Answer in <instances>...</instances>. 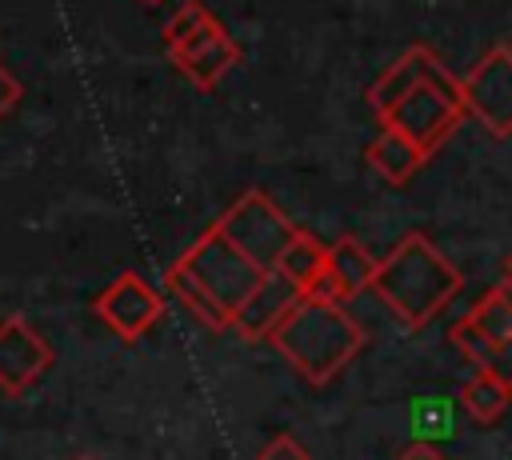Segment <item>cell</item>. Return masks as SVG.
Segmentation results:
<instances>
[{
  "mask_svg": "<svg viewBox=\"0 0 512 460\" xmlns=\"http://www.w3.org/2000/svg\"><path fill=\"white\" fill-rule=\"evenodd\" d=\"M460 288H464L460 268L424 232H408L384 260H376V276L368 292H376L380 304L400 324L424 328L456 300Z\"/></svg>",
  "mask_w": 512,
  "mask_h": 460,
  "instance_id": "6da1fadb",
  "label": "cell"
},
{
  "mask_svg": "<svg viewBox=\"0 0 512 460\" xmlns=\"http://www.w3.org/2000/svg\"><path fill=\"white\" fill-rule=\"evenodd\" d=\"M268 344L308 380L328 384L336 380L368 344L364 328L352 320V312L340 300L304 296L268 336Z\"/></svg>",
  "mask_w": 512,
  "mask_h": 460,
  "instance_id": "7a4b0ae2",
  "label": "cell"
},
{
  "mask_svg": "<svg viewBox=\"0 0 512 460\" xmlns=\"http://www.w3.org/2000/svg\"><path fill=\"white\" fill-rule=\"evenodd\" d=\"M464 92H460V76L448 72V64L440 60L432 68V76L412 88L400 104H392L380 116V128H396L400 136H408L428 160L448 144V136L464 124Z\"/></svg>",
  "mask_w": 512,
  "mask_h": 460,
  "instance_id": "3957f363",
  "label": "cell"
},
{
  "mask_svg": "<svg viewBox=\"0 0 512 460\" xmlns=\"http://www.w3.org/2000/svg\"><path fill=\"white\" fill-rule=\"evenodd\" d=\"M204 292L208 300L224 312L228 324H236L240 308L252 300V292L264 284V268H256L236 244H228L212 224L192 240V248H184V256L176 260Z\"/></svg>",
  "mask_w": 512,
  "mask_h": 460,
  "instance_id": "277c9868",
  "label": "cell"
},
{
  "mask_svg": "<svg viewBox=\"0 0 512 460\" xmlns=\"http://www.w3.org/2000/svg\"><path fill=\"white\" fill-rule=\"evenodd\" d=\"M212 228H216L228 244H236V248H240L256 268H264V272H276L280 256L288 252V244H292L296 232H300V224H292V220L280 212V204H276L264 188L240 192V196L228 204V212H220V216L212 220Z\"/></svg>",
  "mask_w": 512,
  "mask_h": 460,
  "instance_id": "5b68a950",
  "label": "cell"
},
{
  "mask_svg": "<svg viewBox=\"0 0 512 460\" xmlns=\"http://www.w3.org/2000/svg\"><path fill=\"white\" fill-rule=\"evenodd\" d=\"M460 92H464V112L472 120H480L496 140L512 136V48L508 44H492L460 76Z\"/></svg>",
  "mask_w": 512,
  "mask_h": 460,
  "instance_id": "8992f818",
  "label": "cell"
},
{
  "mask_svg": "<svg viewBox=\"0 0 512 460\" xmlns=\"http://www.w3.org/2000/svg\"><path fill=\"white\" fill-rule=\"evenodd\" d=\"M96 320L124 344H136L144 332H152L164 316V296L140 276V272H120L108 288L96 292L92 300Z\"/></svg>",
  "mask_w": 512,
  "mask_h": 460,
  "instance_id": "52a82bcc",
  "label": "cell"
},
{
  "mask_svg": "<svg viewBox=\"0 0 512 460\" xmlns=\"http://www.w3.org/2000/svg\"><path fill=\"white\" fill-rule=\"evenodd\" d=\"M448 340H452L476 368H488V360L512 340V284H508V280L492 284V288L448 328Z\"/></svg>",
  "mask_w": 512,
  "mask_h": 460,
  "instance_id": "ba28073f",
  "label": "cell"
},
{
  "mask_svg": "<svg viewBox=\"0 0 512 460\" xmlns=\"http://www.w3.org/2000/svg\"><path fill=\"white\" fill-rule=\"evenodd\" d=\"M52 360H56L52 344L24 316L0 320V392L8 396L28 392L52 368Z\"/></svg>",
  "mask_w": 512,
  "mask_h": 460,
  "instance_id": "9c48e42d",
  "label": "cell"
},
{
  "mask_svg": "<svg viewBox=\"0 0 512 460\" xmlns=\"http://www.w3.org/2000/svg\"><path fill=\"white\" fill-rule=\"evenodd\" d=\"M168 56H172V64L192 80V88L212 92V88L240 64V44L224 32L220 20H212L208 28H200L192 40H184V44L172 48Z\"/></svg>",
  "mask_w": 512,
  "mask_h": 460,
  "instance_id": "30bf717a",
  "label": "cell"
},
{
  "mask_svg": "<svg viewBox=\"0 0 512 460\" xmlns=\"http://www.w3.org/2000/svg\"><path fill=\"white\" fill-rule=\"evenodd\" d=\"M372 276H376V256L356 240V236H340L328 244V256H324V272L320 280L312 284L308 296H320V300H352L360 292L372 288Z\"/></svg>",
  "mask_w": 512,
  "mask_h": 460,
  "instance_id": "8fae6325",
  "label": "cell"
},
{
  "mask_svg": "<svg viewBox=\"0 0 512 460\" xmlns=\"http://www.w3.org/2000/svg\"><path fill=\"white\" fill-rule=\"evenodd\" d=\"M300 300H304V292H300L296 284H288L280 272H268L264 284L252 292V300L240 308V316H236L232 328H236L244 340H268V336L276 332V324H280Z\"/></svg>",
  "mask_w": 512,
  "mask_h": 460,
  "instance_id": "7c38bea8",
  "label": "cell"
},
{
  "mask_svg": "<svg viewBox=\"0 0 512 460\" xmlns=\"http://www.w3.org/2000/svg\"><path fill=\"white\" fill-rule=\"evenodd\" d=\"M436 64H440V56H436L428 44H412L396 64H388V68L368 84V108L376 112V120H380L392 104H400L412 88H420V84L432 76Z\"/></svg>",
  "mask_w": 512,
  "mask_h": 460,
  "instance_id": "4fadbf2b",
  "label": "cell"
},
{
  "mask_svg": "<svg viewBox=\"0 0 512 460\" xmlns=\"http://www.w3.org/2000/svg\"><path fill=\"white\" fill-rule=\"evenodd\" d=\"M364 160H368V168H372L384 184H408V180L428 164V156H424L408 136H400L396 128H380V136L368 144Z\"/></svg>",
  "mask_w": 512,
  "mask_h": 460,
  "instance_id": "5bb4252c",
  "label": "cell"
},
{
  "mask_svg": "<svg viewBox=\"0 0 512 460\" xmlns=\"http://www.w3.org/2000/svg\"><path fill=\"white\" fill-rule=\"evenodd\" d=\"M456 404H460V412H464L468 420H476V424H496V420L512 408V384H504V380H496L492 372L476 368V372L460 384Z\"/></svg>",
  "mask_w": 512,
  "mask_h": 460,
  "instance_id": "9a60e30c",
  "label": "cell"
},
{
  "mask_svg": "<svg viewBox=\"0 0 512 460\" xmlns=\"http://www.w3.org/2000/svg\"><path fill=\"white\" fill-rule=\"evenodd\" d=\"M324 256H328V244H320L312 232H304V228H300V232H296V240L288 244V252L280 256L276 272L308 296V292H312V284H316V280H320V272H324Z\"/></svg>",
  "mask_w": 512,
  "mask_h": 460,
  "instance_id": "2e32d148",
  "label": "cell"
},
{
  "mask_svg": "<svg viewBox=\"0 0 512 460\" xmlns=\"http://www.w3.org/2000/svg\"><path fill=\"white\" fill-rule=\"evenodd\" d=\"M164 288H168V292H172V296H176V300H180V304H184V308H188L204 328H212V332L232 328V324L224 320V312L208 300V292H204V288H200V284H196L180 264H172V268L164 272Z\"/></svg>",
  "mask_w": 512,
  "mask_h": 460,
  "instance_id": "e0dca14e",
  "label": "cell"
},
{
  "mask_svg": "<svg viewBox=\"0 0 512 460\" xmlns=\"http://www.w3.org/2000/svg\"><path fill=\"white\" fill-rule=\"evenodd\" d=\"M456 400L452 396H420V400H412V432H416V440H448L452 432H456Z\"/></svg>",
  "mask_w": 512,
  "mask_h": 460,
  "instance_id": "ac0fdd59",
  "label": "cell"
},
{
  "mask_svg": "<svg viewBox=\"0 0 512 460\" xmlns=\"http://www.w3.org/2000/svg\"><path fill=\"white\" fill-rule=\"evenodd\" d=\"M212 20H216V16H212L200 0H184V4L168 16V24H164V48H168V52H172V48H180V44H184V40H192L200 28H208Z\"/></svg>",
  "mask_w": 512,
  "mask_h": 460,
  "instance_id": "d6986e66",
  "label": "cell"
},
{
  "mask_svg": "<svg viewBox=\"0 0 512 460\" xmlns=\"http://www.w3.org/2000/svg\"><path fill=\"white\" fill-rule=\"evenodd\" d=\"M252 460H312V452L296 440V436H288V432H276Z\"/></svg>",
  "mask_w": 512,
  "mask_h": 460,
  "instance_id": "ffe728a7",
  "label": "cell"
},
{
  "mask_svg": "<svg viewBox=\"0 0 512 460\" xmlns=\"http://www.w3.org/2000/svg\"><path fill=\"white\" fill-rule=\"evenodd\" d=\"M20 92H24V88H20V80L0 64V116H8V112L20 104Z\"/></svg>",
  "mask_w": 512,
  "mask_h": 460,
  "instance_id": "44dd1931",
  "label": "cell"
},
{
  "mask_svg": "<svg viewBox=\"0 0 512 460\" xmlns=\"http://www.w3.org/2000/svg\"><path fill=\"white\" fill-rule=\"evenodd\" d=\"M396 460H448L432 440H408L400 452H396Z\"/></svg>",
  "mask_w": 512,
  "mask_h": 460,
  "instance_id": "7402d4cb",
  "label": "cell"
},
{
  "mask_svg": "<svg viewBox=\"0 0 512 460\" xmlns=\"http://www.w3.org/2000/svg\"><path fill=\"white\" fill-rule=\"evenodd\" d=\"M484 372H492L496 380L512 384V340H508V344H504V348H500V352L488 360V368H484Z\"/></svg>",
  "mask_w": 512,
  "mask_h": 460,
  "instance_id": "603a6c76",
  "label": "cell"
},
{
  "mask_svg": "<svg viewBox=\"0 0 512 460\" xmlns=\"http://www.w3.org/2000/svg\"><path fill=\"white\" fill-rule=\"evenodd\" d=\"M504 280H508V284H512V252H508V256H504Z\"/></svg>",
  "mask_w": 512,
  "mask_h": 460,
  "instance_id": "cb8c5ba5",
  "label": "cell"
},
{
  "mask_svg": "<svg viewBox=\"0 0 512 460\" xmlns=\"http://www.w3.org/2000/svg\"><path fill=\"white\" fill-rule=\"evenodd\" d=\"M140 4H160V0H140Z\"/></svg>",
  "mask_w": 512,
  "mask_h": 460,
  "instance_id": "d4e9b609",
  "label": "cell"
},
{
  "mask_svg": "<svg viewBox=\"0 0 512 460\" xmlns=\"http://www.w3.org/2000/svg\"><path fill=\"white\" fill-rule=\"evenodd\" d=\"M76 460H96V456H76Z\"/></svg>",
  "mask_w": 512,
  "mask_h": 460,
  "instance_id": "484cf974",
  "label": "cell"
}]
</instances>
